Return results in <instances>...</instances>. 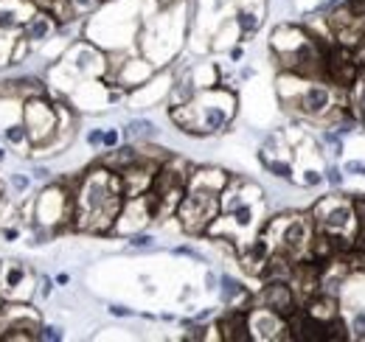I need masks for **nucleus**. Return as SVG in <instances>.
Returning a JSON list of instances; mask_svg holds the SVG:
<instances>
[{
    "label": "nucleus",
    "mask_w": 365,
    "mask_h": 342,
    "mask_svg": "<svg viewBox=\"0 0 365 342\" xmlns=\"http://www.w3.org/2000/svg\"><path fill=\"white\" fill-rule=\"evenodd\" d=\"M124 182L121 174L96 169L79 174V185L73 191V227L93 236H107L115 227V219L124 208Z\"/></svg>",
    "instance_id": "nucleus-1"
},
{
    "label": "nucleus",
    "mask_w": 365,
    "mask_h": 342,
    "mask_svg": "<svg viewBox=\"0 0 365 342\" xmlns=\"http://www.w3.org/2000/svg\"><path fill=\"white\" fill-rule=\"evenodd\" d=\"M233 115H236V95L220 85L200 90L191 101L175 104L169 110V121L182 135H194V138L225 132L233 124Z\"/></svg>",
    "instance_id": "nucleus-2"
},
{
    "label": "nucleus",
    "mask_w": 365,
    "mask_h": 342,
    "mask_svg": "<svg viewBox=\"0 0 365 342\" xmlns=\"http://www.w3.org/2000/svg\"><path fill=\"white\" fill-rule=\"evenodd\" d=\"M275 253H284L289 261L301 264L304 258L312 253V242H315V222L312 214H289V216H273L267 222V227L262 230Z\"/></svg>",
    "instance_id": "nucleus-3"
},
{
    "label": "nucleus",
    "mask_w": 365,
    "mask_h": 342,
    "mask_svg": "<svg viewBox=\"0 0 365 342\" xmlns=\"http://www.w3.org/2000/svg\"><path fill=\"white\" fill-rule=\"evenodd\" d=\"M312 222L315 230L329 236L334 242V247H346L357 242L360 233V216L354 208V200L346 197H323L312 205Z\"/></svg>",
    "instance_id": "nucleus-4"
},
{
    "label": "nucleus",
    "mask_w": 365,
    "mask_h": 342,
    "mask_svg": "<svg viewBox=\"0 0 365 342\" xmlns=\"http://www.w3.org/2000/svg\"><path fill=\"white\" fill-rule=\"evenodd\" d=\"M220 214H222L220 194L205 191V188L185 185V194H182L175 216L180 219V227L188 236H202V233H208V227L217 222Z\"/></svg>",
    "instance_id": "nucleus-5"
},
{
    "label": "nucleus",
    "mask_w": 365,
    "mask_h": 342,
    "mask_svg": "<svg viewBox=\"0 0 365 342\" xmlns=\"http://www.w3.org/2000/svg\"><path fill=\"white\" fill-rule=\"evenodd\" d=\"M23 124H26L29 138H31V152H43L48 143L53 140L56 127H59L56 101H51L48 93L46 95L23 98Z\"/></svg>",
    "instance_id": "nucleus-6"
},
{
    "label": "nucleus",
    "mask_w": 365,
    "mask_h": 342,
    "mask_svg": "<svg viewBox=\"0 0 365 342\" xmlns=\"http://www.w3.org/2000/svg\"><path fill=\"white\" fill-rule=\"evenodd\" d=\"M62 65L79 79H98V76H107V53L101 48H96V43H79L68 45L65 56H62Z\"/></svg>",
    "instance_id": "nucleus-7"
},
{
    "label": "nucleus",
    "mask_w": 365,
    "mask_h": 342,
    "mask_svg": "<svg viewBox=\"0 0 365 342\" xmlns=\"http://www.w3.org/2000/svg\"><path fill=\"white\" fill-rule=\"evenodd\" d=\"M34 275L23 261H0V295L6 303H31Z\"/></svg>",
    "instance_id": "nucleus-8"
},
{
    "label": "nucleus",
    "mask_w": 365,
    "mask_h": 342,
    "mask_svg": "<svg viewBox=\"0 0 365 342\" xmlns=\"http://www.w3.org/2000/svg\"><path fill=\"white\" fill-rule=\"evenodd\" d=\"M250 306H262L281 317H289L292 311H298V292L289 281H264V286L250 298Z\"/></svg>",
    "instance_id": "nucleus-9"
},
{
    "label": "nucleus",
    "mask_w": 365,
    "mask_h": 342,
    "mask_svg": "<svg viewBox=\"0 0 365 342\" xmlns=\"http://www.w3.org/2000/svg\"><path fill=\"white\" fill-rule=\"evenodd\" d=\"M247 328H250V340H256V342L292 340V337H289L287 317L275 314L270 309H262V306H250V309H247Z\"/></svg>",
    "instance_id": "nucleus-10"
},
{
    "label": "nucleus",
    "mask_w": 365,
    "mask_h": 342,
    "mask_svg": "<svg viewBox=\"0 0 365 342\" xmlns=\"http://www.w3.org/2000/svg\"><path fill=\"white\" fill-rule=\"evenodd\" d=\"M110 76H113L118 85L135 90V87L146 85V82L155 76V62H152V59H143V56H124L121 65H118L115 71H110Z\"/></svg>",
    "instance_id": "nucleus-11"
},
{
    "label": "nucleus",
    "mask_w": 365,
    "mask_h": 342,
    "mask_svg": "<svg viewBox=\"0 0 365 342\" xmlns=\"http://www.w3.org/2000/svg\"><path fill=\"white\" fill-rule=\"evenodd\" d=\"M37 11V0H0V31L23 34V26Z\"/></svg>",
    "instance_id": "nucleus-12"
},
{
    "label": "nucleus",
    "mask_w": 365,
    "mask_h": 342,
    "mask_svg": "<svg viewBox=\"0 0 365 342\" xmlns=\"http://www.w3.org/2000/svg\"><path fill=\"white\" fill-rule=\"evenodd\" d=\"M56 28H59V20L48 11V9H40L37 6V11L29 17V23L23 26V37L34 45H46L48 40H53V34H56Z\"/></svg>",
    "instance_id": "nucleus-13"
},
{
    "label": "nucleus",
    "mask_w": 365,
    "mask_h": 342,
    "mask_svg": "<svg viewBox=\"0 0 365 342\" xmlns=\"http://www.w3.org/2000/svg\"><path fill=\"white\" fill-rule=\"evenodd\" d=\"M107 0H56L48 11L59 20V23H76L82 17H91L96 14Z\"/></svg>",
    "instance_id": "nucleus-14"
},
{
    "label": "nucleus",
    "mask_w": 365,
    "mask_h": 342,
    "mask_svg": "<svg viewBox=\"0 0 365 342\" xmlns=\"http://www.w3.org/2000/svg\"><path fill=\"white\" fill-rule=\"evenodd\" d=\"M217 331L225 342H253L247 328V309H228V314L217 323Z\"/></svg>",
    "instance_id": "nucleus-15"
},
{
    "label": "nucleus",
    "mask_w": 365,
    "mask_h": 342,
    "mask_svg": "<svg viewBox=\"0 0 365 342\" xmlns=\"http://www.w3.org/2000/svg\"><path fill=\"white\" fill-rule=\"evenodd\" d=\"M140 160V146L138 143H124V146H115V149H107V155L98 160L104 169L115 171V174H124L130 166H135Z\"/></svg>",
    "instance_id": "nucleus-16"
},
{
    "label": "nucleus",
    "mask_w": 365,
    "mask_h": 342,
    "mask_svg": "<svg viewBox=\"0 0 365 342\" xmlns=\"http://www.w3.org/2000/svg\"><path fill=\"white\" fill-rule=\"evenodd\" d=\"M0 138H3V143L11 149V152H31V138H29V129L23 124V118H17V121H11V124H6V127H0Z\"/></svg>",
    "instance_id": "nucleus-17"
},
{
    "label": "nucleus",
    "mask_w": 365,
    "mask_h": 342,
    "mask_svg": "<svg viewBox=\"0 0 365 342\" xmlns=\"http://www.w3.org/2000/svg\"><path fill=\"white\" fill-rule=\"evenodd\" d=\"M124 138H127L130 143H152V140L160 138V129H158L155 121H149V118H133V121L124 127Z\"/></svg>",
    "instance_id": "nucleus-18"
},
{
    "label": "nucleus",
    "mask_w": 365,
    "mask_h": 342,
    "mask_svg": "<svg viewBox=\"0 0 365 342\" xmlns=\"http://www.w3.org/2000/svg\"><path fill=\"white\" fill-rule=\"evenodd\" d=\"M259 160H262V166L267 169V174H273L275 180H284V182H292V163L287 160V157H281L278 152H267V149H262L259 152Z\"/></svg>",
    "instance_id": "nucleus-19"
},
{
    "label": "nucleus",
    "mask_w": 365,
    "mask_h": 342,
    "mask_svg": "<svg viewBox=\"0 0 365 342\" xmlns=\"http://www.w3.org/2000/svg\"><path fill=\"white\" fill-rule=\"evenodd\" d=\"M191 79L197 90H208V87H217L220 85V68L214 62H197L191 68Z\"/></svg>",
    "instance_id": "nucleus-20"
},
{
    "label": "nucleus",
    "mask_w": 365,
    "mask_h": 342,
    "mask_svg": "<svg viewBox=\"0 0 365 342\" xmlns=\"http://www.w3.org/2000/svg\"><path fill=\"white\" fill-rule=\"evenodd\" d=\"M11 224H20V202L11 200L6 191L0 194V230L3 227H11Z\"/></svg>",
    "instance_id": "nucleus-21"
},
{
    "label": "nucleus",
    "mask_w": 365,
    "mask_h": 342,
    "mask_svg": "<svg viewBox=\"0 0 365 342\" xmlns=\"http://www.w3.org/2000/svg\"><path fill=\"white\" fill-rule=\"evenodd\" d=\"M31 174H23V171H14V174H9V185L14 188V194L17 197H23V194H29V188H31Z\"/></svg>",
    "instance_id": "nucleus-22"
},
{
    "label": "nucleus",
    "mask_w": 365,
    "mask_h": 342,
    "mask_svg": "<svg viewBox=\"0 0 365 342\" xmlns=\"http://www.w3.org/2000/svg\"><path fill=\"white\" fill-rule=\"evenodd\" d=\"M130 247H133V250H149V247H155V236H152V233L138 230V233L130 236Z\"/></svg>",
    "instance_id": "nucleus-23"
},
{
    "label": "nucleus",
    "mask_w": 365,
    "mask_h": 342,
    "mask_svg": "<svg viewBox=\"0 0 365 342\" xmlns=\"http://www.w3.org/2000/svg\"><path fill=\"white\" fill-rule=\"evenodd\" d=\"M65 337L59 326H51V323H43L40 326V334H37V342H59Z\"/></svg>",
    "instance_id": "nucleus-24"
},
{
    "label": "nucleus",
    "mask_w": 365,
    "mask_h": 342,
    "mask_svg": "<svg viewBox=\"0 0 365 342\" xmlns=\"http://www.w3.org/2000/svg\"><path fill=\"white\" fill-rule=\"evenodd\" d=\"M320 182H326V180H323V171L312 169V166H307V169L301 171V185H307V188H318Z\"/></svg>",
    "instance_id": "nucleus-25"
},
{
    "label": "nucleus",
    "mask_w": 365,
    "mask_h": 342,
    "mask_svg": "<svg viewBox=\"0 0 365 342\" xmlns=\"http://www.w3.org/2000/svg\"><path fill=\"white\" fill-rule=\"evenodd\" d=\"M323 180L331 185V188H340L343 185V169H337V166H326V171H323Z\"/></svg>",
    "instance_id": "nucleus-26"
},
{
    "label": "nucleus",
    "mask_w": 365,
    "mask_h": 342,
    "mask_svg": "<svg viewBox=\"0 0 365 342\" xmlns=\"http://www.w3.org/2000/svg\"><path fill=\"white\" fill-rule=\"evenodd\" d=\"M121 143V132L118 129H104V143H101V149H115Z\"/></svg>",
    "instance_id": "nucleus-27"
},
{
    "label": "nucleus",
    "mask_w": 365,
    "mask_h": 342,
    "mask_svg": "<svg viewBox=\"0 0 365 342\" xmlns=\"http://www.w3.org/2000/svg\"><path fill=\"white\" fill-rule=\"evenodd\" d=\"M51 177H53V171L48 166H31V180L34 182H51Z\"/></svg>",
    "instance_id": "nucleus-28"
},
{
    "label": "nucleus",
    "mask_w": 365,
    "mask_h": 342,
    "mask_svg": "<svg viewBox=\"0 0 365 342\" xmlns=\"http://www.w3.org/2000/svg\"><path fill=\"white\" fill-rule=\"evenodd\" d=\"M37 295H40L43 300H51V295H53V278H48V275L40 278V289H37Z\"/></svg>",
    "instance_id": "nucleus-29"
},
{
    "label": "nucleus",
    "mask_w": 365,
    "mask_h": 342,
    "mask_svg": "<svg viewBox=\"0 0 365 342\" xmlns=\"http://www.w3.org/2000/svg\"><path fill=\"white\" fill-rule=\"evenodd\" d=\"M85 140H88V146H91V149H101V143H104V129H98V127L91 129Z\"/></svg>",
    "instance_id": "nucleus-30"
},
{
    "label": "nucleus",
    "mask_w": 365,
    "mask_h": 342,
    "mask_svg": "<svg viewBox=\"0 0 365 342\" xmlns=\"http://www.w3.org/2000/svg\"><path fill=\"white\" fill-rule=\"evenodd\" d=\"M346 174H354V177H365V160H349L346 166H343Z\"/></svg>",
    "instance_id": "nucleus-31"
},
{
    "label": "nucleus",
    "mask_w": 365,
    "mask_h": 342,
    "mask_svg": "<svg viewBox=\"0 0 365 342\" xmlns=\"http://www.w3.org/2000/svg\"><path fill=\"white\" fill-rule=\"evenodd\" d=\"M110 314H113V317H133L135 311L127 309V306H121V303H113V306H110Z\"/></svg>",
    "instance_id": "nucleus-32"
},
{
    "label": "nucleus",
    "mask_w": 365,
    "mask_h": 342,
    "mask_svg": "<svg viewBox=\"0 0 365 342\" xmlns=\"http://www.w3.org/2000/svg\"><path fill=\"white\" fill-rule=\"evenodd\" d=\"M205 289H208V292H217V289H220V275H217V272H208V275H205Z\"/></svg>",
    "instance_id": "nucleus-33"
},
{
    "label": "nucleus",
    "mask_w": 365,
    "mask_h": 342,
    "mask_svg": "<svg viewBox=\"0 0 365 342\" xmlns=\"http://www.w3.org/2000/svg\"><path fill=\"white\" fill-rule=\"evenodd\" d=\"M53 284H59V286H68V284H71V275H68V272H59V275L53 278Z\"/></svg>",
    "instance_id": "nucleus-34"
},
{
    "label": "nucleus",
    "mask_w": 365,
    "mask_h": 342,
    "mask_svg": "<svg viewBox=\"0 0 365 342\" xmlns=\"http://www.w3.org/2000/svg\"><path fill=\"white\" fill-rule=\"evenodd\" d=\"M228 53H230V59H233V62H239V59H242V56H245V51H242V48H239V45H233V48H230Z\"/></svg>",
    "instance_id": "nucleus-35"
},
{
    "label": "nucleus",
    "mask_w": 365,
    "mask_h": 342,
    "mask_svg": "<svg viewBox=\"0 0 365 342\" xmlns=\"http://www.w3.org/2000/svg\"><path fill=\"white\" fill-rule=\"evenodd\" d=\"M158 6H163V9H175L178 3H182V0H155Z\"/></svg>",
    "instance_id": "nucleus-36"
},
{
    "label": "nucleus",
    "mask_w": 365,
    "mask_h": 342,
    "mask_svg": "<svg viewBox=\"0 0 365 342\" xmlns=\"http://www.w3.org/2000/svg\"><path fill=\"white\" fill-rule=\"evenodd\" d=\"M6 157H9V149H3V146H0V163H6Z\"/></svg>",
    "instance_id": "nucleus-37"
},
{
    "label": "nucleus",
    "mask_w": 365,
    "mask_h": 342,
    "mask_svg": "<svg viewBox=\"0 0 365 342\" xmlns=\"http://www.w3.org/2000/svg\"><path fill=\"white\" fill-rule=\"evenodd\" d=\"M3 191H6V182H3V180H0V194H3Z\"/></svg>",
    "instance_id": "nucleus-38"
}]
</instances>
